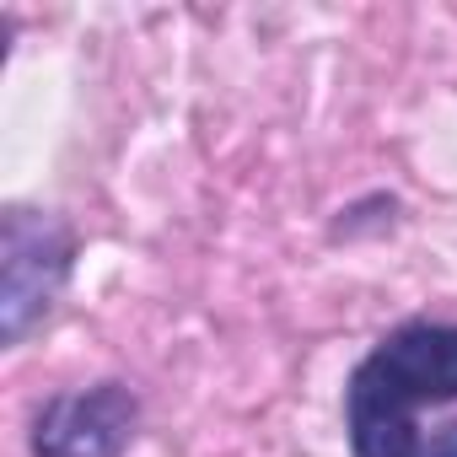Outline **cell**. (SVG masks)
<instances>
[{
    "mask_svg": "<svg viewBox=\"0 0 457 457\" xmlns=\"http://www.w3.org/2000/svg\"><path fill=\"white\" fill-rule=\"evenodd\" d=\"M71 259L76 237L60 215L28 204L0 215V339L6 345H22V334L49 318L71 280Z\"/></svg>",
    "mask_w": 457,
    "mask_h": 457,
    "instance_id": "cell-2",
    "label": "cell"
},
{
    "mask_svg": "<svg viewBox=\"0 0 457 457\" xmlns=\"http://www.w3.org/2000/svg\"><path fill=\"white\" fill-rule=\"evenodd\" d=\"M457 403V328L414 318L393 328L345 387V425L355 457H420L414 414Z\"/></svg>",
    "mask_w": 457,
    "mask_h": 457,
    "instance_id": "cell-1",
    "label": "cell"
},
{
    "mask_svg": "<svg viewBox=\"0 0 457 457\" xmlns=\"http://www.w3.org/2000/svg\"><path fill=\"white\" fill-rule=\"evenodd\" d=\"M140 430V398L124 382H92L49 398L33 420V457H124Z\"/></svg>",
    "mask_w": 457,
    "mask_h": 457,
    "instance_id": "cell-3",
    "label": "cell"
},
{
    "mask_svg": "<svg viewBox=\"0 0 457 457\" xmlns=\"http://www.w3.org/2000/svg\"><path fill=\"white\" fill-rule=\"evenodd\" d=\"M420 457H457V420H452L446 430H436V436L420 446Z\"/></svg>",
    "mask_w": 457,
    "mask_h": 457,
    "instance_id": "cell-4",
    "label": "cell"
}]
</instances>
